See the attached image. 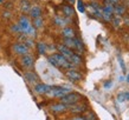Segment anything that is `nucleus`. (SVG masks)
<instances>
[{"instance_id":"f257e3e1","label":"nucleus","mask_w":129,"mask_h":120,"mask_svg":"<svg viewBox=\"0 0 129 120\" xmlns=\"http://www.w3.org/2000/svg\"><path fill=\"white\" fill-rule=\"evenodd\" d=\"M81 99H82V95H81L79 93L69 92L68 94H65V95H63V97L60 98V102L68 105V106L70 107V106H72V105L78 104Z\"/></svg>"},{"instance_id":"f03ea898","label":"nucleus","mask_w":129,"mask_h":120,"mask_svg":"<svg viewBox=\"0 0 129 120\" xmlns=\"http://www.w3.org/2000/svg\"><path fill=\"white\" fill-rule=\"evenodd\" d=\"M20 26V30H21V32H24L25 34L27 35H31V37H33L35 35V27L32 26V24L30 23V20L26 18L25 16H21L19 19V24H18Z\"/></svg>"},{"instance_id":"7ed1b4c3","label":"nucleus","mask_w":129,"mask_h":120,"mask_svg":"<svg viewBox=\"0 0 129 120\" xmlns=\"http://www.w3.org/2000/svg\"><path fill=\"white\" fill-rule=\"evenodd\" d=\"M52 58L56 60L58 68H65V70H69V68H72V67H74V65H72V64H71L64 55L60 54V53H55V54H52Z\"/></svg>"},{"instance_id":"20e7f679","label":"nucleus","mask_w":129,"mask_h":120,"mask_svg":"<svg viewBox=\"0 0 129 120\" xmlns=\"http://www.w3.org/2000/svg\"><path fill=\"white\" fill-rule=\"evenodd\" d=\"M70 92V88L67 87H60V86H51V89L46 94L51 95V97H56V98H62L63 95H65Z\"/></svg>"},{"instance_id":"39448f33","label":"nucleus","mask_w":129,"mask_h":120,"mask_svg":"<svg viewBox=\"0 0 129 120\" xmlns=\"http://www.w3.org/2000/svg\"><path fill=\"white\" fill-rule=\"evenodd\" d=\"M13 51H14L16 54H18V55H25V54H28L30 48L23 43H17L13 45Z\"/></svg>"},{"instance_id":"423d86ee","label":"nucleus","mask_w":129,"mask_h":120,"mask_svg":"<svg viewBox=\"0 0 129 120\" xmlns=\"http://www.w3.org/2000/svg\"><path fill=\"white\" fill-rule=\"evenodd\" d=\"M57 50L59 51V53L62 55H64L65 58L69 60V59L72 57V54H74L75 52L71 48H69V47H67L64 44H59V45H57Z\"/></svg>"},{"instance_id":"0eeeda50","label":"nucleus","mask_w":129,"mask_h":120,"mask_svg":"<svg viewBox=\"0 0 129 120\" xmlns=\"http://www.w3.org/2000/svg\"><path fill=\"white\" fill-rule=\"evenodd\" d=\"M65 74H67V77L70 79L71 81H79L82 79V74L79 73L78 71L74 70V68H69Z\"/></svg>"},{"instance_id":"6e6552de","label":"nucleus","mask_w":129,"mask_h":120,"mask_svg":"<svg viewBox=\"0 0 129 120\" xmlns=\"http://www.w3.org/2000/svg\"><path fill=\"white\" fill-rule=\"evenodd\" d=\"M33 64H35V59H33L32 55H30V54L23 55V58H21V65L24 67L31 68V67H33Z\"/></svg>"},{"instance_id":"1a4fd4ad","label":"nucleus","mask_w":129,"mask_h":120,"mask_svg":"<svg viewBox=\"0 0 129 120\" xmlns=\"http://www.w3.org/2000/svg\"><path fill=\"white\" fill-rule=\"evenodd\" d=\"M69 108V106L65 104H63V102H59V104H53L51 106V111L55 113H63L65 112L67 109Z\"/></svg>"},{"instance_id":"9d476101","label":"nucleus","mask_w":129,"mask_h":120,"mask_svg":"<svg viewBox=\"0 0 129 120\" xmlns=\"http://www.w3.org/2000/svg\"><path fill=\"white\" fill-rule=\"evenodd\" d=\"M51 89V86L45 85V84H37L35 86V92L38 94H46Z\"/></svg>"},{"instance_id":"9b49d317","label":"nucleus","mask_w":129,"mask_h":120,"mask_svg":"<svg viewBox=\"0 0 129 120\" xmlns=\"http://www.w3.org/2000/svg\"><path fill=\"white\" fill-rule=\"evenodd\" d=\"M62 10H63V13L65 14L67 17L71 18V17L75 16V11H74V7L69 4H65V5H62Z\"/></svg>"},{"instance_id":"f8f14e48","label":"nucleus","mask_w":129,"mask_h":120,"mask_svg":"<svg viewBox=\"0 0 129 120\" xmlns=\"http://www.w3.org/2000/svg\"><path fill=\"white\" fill-rule=\"evenodd\" d=\"M62 35L64 38H75L76 37V32L72 27H64L62 31Z\"/></svg>"},{"instance_id":"ddd939ff","label":"nucleus","mask_w":129,"mask_h":120,"mask_svg":"<svg viewBox=\"0 0 129 120\" xmlns=\"http://www.w3.org/2000/svg\"><path fill=\"white\" fill-rule=\"evenodd\" d=\"M30 16H31V18H39V17H42V8L39 7V6H32L31 8H30Z\"/></svg>"},{"instance_id":"4468645a","label":"nucleus","mask_w":129,"mask_h":120,"mask_svg":"<svg viewBox=\"0 0 129 120\" xmlns=\"http://www.w3.org/2000/svg\"><path fill=\"white\" fill-rule=\"evenodd\" d=\"M25 79H26V80H27L30 84L37 82L38 80H39L38 75H37L36 73H33V72H26V73H25Z\"/></svg>"},{"instance_id":"2eb2a0df","label":"nucleus","mask_w":129,"mask_h":120,"mask_svg":"<svg viewBox=\"0 0 129 120\" xmlns=\"http://www.w3.org/2000/svg\"><path fill=\"white\" fill-rule=\"evenodd\" d=\"M71 107V112L72 113H76V114H81V113L85 112L86 111V105H78V106H70Z\"/></svg>"},{"instance_id":"dca6fc26","label":"nucleus","mask_w":129,"mask_h":120,"mask_svg":"<svg viewBox=\"0 0 129 120\" xmlns=\"http://www.w3.org/2000/svg\"><path fill=\"white\" fill-rule=\"evenodd\" d=\"M69 61H70L72 65H81V64L83 62V60H82V58H81V54H78V53H74L72 57L69 59Z\"/></svg>"},{"instance_id":"f3484780","label":"nucleus","mask_w":129,"mask_h":120,"mask_svg":"<svg viewBox=\"0 0 129 120\" xmlns=\"http://www.w3.org/2000/svg\"><path fill=\"white\" fill-rule=\"evenodd\" d=\"M114 13L116 14V16H120L121 17L122 14H124L125 13V7L123 6V5H114Z\"/></svg>"},{"instance_id":"a211bd4d","label":"nucleus","mask_w":129,"mask_h":120,"mask_svg":"<svg viewBox=\"0 0 129 120\" xmlns=\"http://www.w3.org/2000/svg\"><path fill=\"white\" fill-rule=\"evenodd\" d=\"M64 45L71 50L76 48V43H75V38H64Z\"/></svg>"},{"instance_id":"6ab92c4d","label":"nucleus","mask_w":129,"mask_h":120,"mask_svg":"<svg viewBox=\"0 0 129 120\" xmlns=\"http://www.w3.org/2000/svg\"><path fill=\"white\" fill-rule=\"evenodd\" d=\"M20 8H21V11L24 13H26V12H30V3H28L27 0H21L20 1Z\"/></svg>"},{"instance_id":"aec40b11","label":"nucleus","mask_w":129,"mask_h":120,"mask_svg":"<svg viewBox=\"0 0 129 120\" xmlns=\"http://www.w3.org/2000/svg\"><path fill=\"white\" fill-rule=\"evenodd\" d=\"M43 24H44V21H43V19H42V17H39V18H35L33 19V27L35 28H42L43 27Z\"/></svg>"},{"instance_id":"412c9836","label":"nucleus","mask_w":129,"mask_h":120,"mask_svg":"<svg viewBox=\"0 0 129 120\" xmlns=\"http://www.w3.org/2000/svg\"><path fill=\"white\" fill-rule=\"evenodd\" d=\"M46 44L44 43H38L37 44V50H38V53L39 54H45L46 53Z\"/></svg>"},{"instance_id":"4be33fe9","label":"nucleus","mask_w":129,"mask_h":120,"mask_svg":"<svg viewBox=\"0 0 129 120\" xmlns=\"http://www.w3.org/2000/svg\"><path fill=\"white\" fill-rule=\"evenodd\" d=\"M75 43H76V48L75 50H77L78 52H84V45H83L81 39L75 38Z\"/></svg>"},{"instance_id":"5701e85b","label":"nucleus","mask_w":129,"mask_h":120,"mask_svg":"<svg viewBox=\"0 0 129 120\" xmlns=\"http://www.w3.org/2000/svg\"><path fill=\"white\" fill-rule=\"evenodd\" d=\"M113 13H102V18H103V20L106 21V23H110L111 21V19H113Z\"/></svg>"},{"instance_id":"b1692460","label":"nucleus","mask_w":129,"mask_h":120,"mask_svg":"<svg viewBox=\"0 0 129 120\" xmlns=\"http://www.w3.org/2000/svg\"><path fill=\"white\" fill-rule=\"evenodd\" d=\"M55 24L57 25V26H60V27H63V26H65V20H63L60 17H56L55 18Z\"/></svg>"},{"instance_id":"393cba45","label":"nucleus","mask_w":129,"mask_h":120,"mask_svg":"<svg viewBox=\"0 0 129 120\" xmlns=\"http://www.w3.org/2000/svg\"><path fill=\"white\" fill-rule=\"evenodd\" d=\"M77 8H78V11L81 13H84L85 12V6H84V3H83L82 0H78L77 1Z\"/></svg>"},{"instance_id":"a878e982","label":"nucleus","mask_w":129,"mask_h":120,"mask_svg":"<svg viewBox=\"0 0 129 120\" xmlns=\"http://www.w3.org/2000/svg\"><path fill=\"white\" fill-rule=\"evenodd\" d=\"M85 120H98V119H97V115L94 112H89L88 115L85 116Z\"/></svg>"},{"instance_id":"bb28decb","label":"nucleus","mask_w":129,"mask_h":120,"mask_svg":"<svg viewBox=\"0 0 129 120\" xmlns=\"http://www.w3.org/2000/svg\"><path fill=\"white\" fill-rule=\"evenodd\" d=\"M117 100L120 101V102H123V101H125V93H121V94H118Z\"/></svg>"},{"instance_id":"cd10ccee","label":"nucleus","mask_w":129,"mask_h":120,"mask_svg":"<svg viewBox=\"0 0 129 120\" xmlns=\"http://www.w3.org/2000/svg\"><path fill=\"white\" fill-rule=\"evenodd\" d=\"M12 31H14L16 33H20V32H21V30H20L19 25H13V26H12Z\"/></svg>"},{"instance_id":"c85d7f7f","label":"nucleus","mask_w":129,"mask_h":120,"mask_svg":"<svg viewBox=\"0 0 129 120\" xmlns=\"http://www.w3.org/2000/svg\"><path fill=\"white\" fill-rule=\"evenodd\" d=\"M25 45H26L28 48H30V47H33V41H32L31 39H26V40H25Z\"/></svg>"},{"instance_id":"c756f323","label":"nucleus","mask_w":129,"mask_h":120,"mask_svg":"<svg viewBox=\"0 0 129 120\" xmlns=\"http://www.w3.org/2000/svg\"><path fill=\"white\" fill-rule=\"evenodd\" d=\"M71 120H85V116H82V115H76L74 116Z\"/></svg>"},{"instance_id":"7c9ffc66","label":"nucleus","mask_w":129,"mask_h":120,"mask_svg":"<svg viewBox=\"0 0 129 120\" xmlns=\"http://www.w3.org/2000/svg\"><path fill=\"white\" fill-rule=\"evenodd\" d=\"M111 85H113V82L110 81H108V82H106V84H104V88H108V87H111Z\"/></svg>"},{"instance_id":"2f4dec72","label":"nucleus","mask_w":129,"mask_h":120,"mask_svg":"<svg viewBox=\"0 0 129 120\" xmlns=\"http://www.w3.org/2000/svg\"><path fill=\"white\" fill-rule=\"evenodd\" d=\"M109 3H111L113 5H116V4H118L120 3V0H108Z\"/></svg>"},{"instance_id":"473e14b6","label":"nucleus","mask_w":129,"mask_h":120,"mask_svg":"<svg viewBox=\"0 0 129 120\" xmlns=\"http://www.w3.org/2000/svg\"><path fill=\"white\" fill-rule=\"evenodd\" d=\"M120 64H121V67H122V70L125 71V67H124V64H123V60H122L121 58H120Z\"/></svg>"},{"instance_id":"72a5a7b5","label":"nucleus","mask_w":129,"mask_h":120,"mask_svg":"<svg viewBox=\"0 0 129 120\" xmlns=\"http://www.w3.org/2000/svg\"><path fill=\"white\" fill-rule=\"evenodd\" d=\"M10 14H11L10 12H5V13H4V17H5V18H10Z\"/></svg>"},{"instance_id":"f704fd0d","label":"nucleus","mask_w":129,"mask_h":120,"mask_svg":"<svg viewBox=\"0 0 129 120\" xmlns=\"http://www.w3.org/2000/svg\"><path fill=\"white\" fill-rule=\"evenodd\" d=\"M125 100H129V93H125Z\"/></svg>"},{"instance_id":"c9c22d12","label":"nucleus","mask_w":129,"mask_h":120,"mask_svg":"<svg viewBox=\"0 0 129 120\" xmlns=\"http://www.w3.org/2000/svg\"><path fill=\"white\" fill-rule=\"evenodd\" d=\"M68 1H69V3H71V4H72V3H74L75 0H68Z\"/></svg>"},{"instance_id":"e433bc0d","label":"nucleus","mask_w":129,"mask_h":120,"mask_svg":"<svg viewBox=\"0 0 129 120\" xmlns=\"http://www.w3.org/2000/svg\"><path fill=\"white\" fill-rule=\"evenodd\" d=\"M127 81H129V74L127 75Z\"/></svg>"},{"instance_id":"4c0bfd02","label":"nucleus","mask_w":129,"mask_h":120,"mask_svg":"<svg viewBox=\"0 0 129 120\" xmlns=\"http://www.w3.org/2000/svg\"><path fill=\"white\" fill-rule=\"evenodd\" d=\"M5 0H0V4H3V3H4Z\"/></svg>"}]
</instances>
